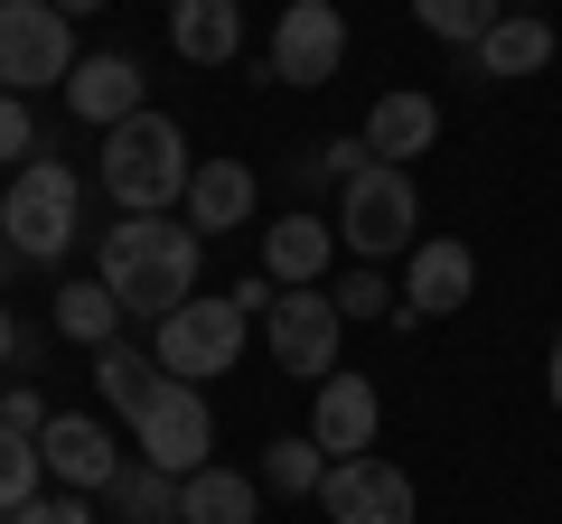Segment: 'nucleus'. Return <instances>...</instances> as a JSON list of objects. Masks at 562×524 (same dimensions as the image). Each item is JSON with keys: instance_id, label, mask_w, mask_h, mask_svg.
<instances>
[{"instance_id": "obj_11", "label": "nucleus", "mask_w": 562, "mask_h": 524, "mask_svg": "<svg viewBox=\"0 0 562 524\" xmlns=\"http://www.w3.org/2000/svg\"><path fill=\"white\" fill-rule=\"evenodd\" d=\"M38 459H47V478L76 487V497H103V487L132 468V459H122V441L94 422V412H57V422L38 431Z\"/></svg>"}, {"instance_id": "obj_32", "label": "nucleus", "mask_w": 562, "mask_h": 524, "mask_svg": "<svg viewBox=\"0 0 562 524\" xmlns=\"http://www.w3.org/2000/svg\"><path fill=\"white\" fill-rule=\"evenodd\" d=\"M543 394H553V412H562V338H553V356H543Z\"/></svg>"}, {"instance_id": "obj_7", "label": "nucleus", "mask_w": 562, "mask_h": 524, "mask_svg": "<svg viewBox=\"0 0 562 524\" xmlns=\"http://www.w3.org/2000/svg\"><path fill=\"white\" fill-rule=\"evenodd\" d=\"M338 338H347V309L328 300V282L281 291V300L262 309V346H272V365H281V375H301L310 394L338 375Z\"/></svg>"}, {"instance_id": "obj_30", "label": "nucleus", "mask_w": 562, "mask_h": 524, "mask_svg": "<svg viewBox=\"0 0 562 524\" xmlns=\"http://www.w3.org/2000/svg\"><path fill=\"white\" fill-rule=\"evenodd\" d=\"M10 524H94V515H85V497H76V487H57V497L20 505V515H10Z\"/></svg>"}, {"instance_id": "obj_16", "label": "nucleus", "mask_w": 562, "mask_h": 524, "mask_svg": "<svg viewBox=\"0 0 562 524\" xmlns=\"http://www.w3.org/2000/svg\"><path fill=\"white\" fill-rule=\"evenodd\" d=\"M375 160H394V169H413L422 150L441 141V103L431 94H413V84H394V94H375V113H366V132H357Z\"/></svg>"}, {"instance_id": "obj_26", "label": "nucleus", "mask_w": 562, "mask_h": 524, "mask_svg": "<svg viewBox=\"0 0 562 524\" xmlns=\"http://www.w3.org/2000/svg\"><path fill=\"white\" fill-rule=\"evenodd\" d=\"M38 497H47V459H38V441L0 422V515H20V505H38Z\"/></svg>"}, {"instance_id": "obj_1", "label": "nucleus", "mask_w": 562, "mask_h": 524, "mask_svg": "<svg viewBox=\"0 0 562 524\" xmlns=\"http://www.w3.org/2000/svg\"><path fill=\"white\" fill-rule=\"evenodd\" d=\"M198 272H206V235L188 216L179 225L169 216H122L94 243V282L122 300V319H150V328L179 300H198Z\"/></svg>"}, {"instance_id": "obj_35", "label": "nucleus", "mask_w": 562, "mask_h": 524, "mask_svg": "<svg viewBox=\"0 0 562 524\" xmlns=\"http://www.w3.org/2000/svg\"><path fill=\"white\" fill-rule=\"evenodd\" d=\"M169 524H188V515H169Z\"/></svg>"}, {"instance_id": "obj_20", "label": "nucleus", "mask_w": 562, "mask_h": 524, "mask_svg": "<svg viewBox=\"0 0 562 524\" xmlns=\"http://www.w3.org/2000/svg\"><path fill=\"white\" fill-rule=\"evenodd\" d=\"M94 384H103V403H113L122 422H140V412H150V403L169 394L160 356H150V346H132V338H122V346H103V356H94Z\"/></svg>"}, {"instance_id": "obj_18", "label": "nucleus", "mask_w": 562, "mask_h": 524, "mask_svg": "<svg viewBox=\"0 0 562 524\" xmlns=\"http://www.w3.org/2000/svg\"><path fill=\"white\" fill-rule=\"evenodd\" d=\"M169 47L188 66H235L244 57V0H179L169 10Z\"/></svg>"}, {"instance_id": "obj_33", "label": "nucleus", "mask_w": 562, "mask_h": 524, "mask_svg": "<svg viewBox=\"0 0 562 524\" xmlns=\"http://www.w3.org/2000/svg\"><path fill=\"white\" fill-rule=\"evenodd\" d=\"M57 10H66V20H94V10H103V0H57Z\"/></svg>"}, {"instance_id": "obj_12", "label": "nucleus", "mask_w": 562, "mask_h": 524, "mask_svg": "<svg viewBox=\"0 0 562 524\" xmlns=\"http://www.w3.org/2000/svg\"><path fill=\"white\" fill-rule=\"evenodd\" d=\"M66 113L94 122V132H122L132 113H150V76H140V57H122V47L76 57V76H66Z\"/></svg>"}, {"instance_id": "obj_8", "label": "nucleus", "mask_w": 562, "mask_h": 524, "mask_svg": "<svg viewBox=\"0 0 562 524\" xmlns=\"http://www.w3.org/2000/svg\"><path fill=\"white\" fill-rule=\"evenodd\" d=\"M347 66V10L338 0H281L272 47H262V76L272 84H328Z\"/></svg>"}, {"instance_id": "obj_37", "label": "nucleus", "mask_w": 562, "mask_h": 524, "mask_svg": "<svg viewBox=\"0 0 562 524\" xmlns=\"http://www.w3.org/2000/svg\"><path fill=\"white\" fill-rule=\"evenodd\" d=\"M0 524H10V515H0Z\"/></svg>"}, {"instance_id": "obj_24", "label": "nucleus", "mask_w": 562, "mask_h": 524, "mask_svg": "<svg viewBox=\"0 0 562 524\" xmlns=\"http://www.w3.org/2000/svg\"><path fill=\"white\" fill-rule=\"evenodd\" d=\"M319 478H328V449L310 441V431H291V441L262 449V487H272V497H319Z\"/></svg>"}, {"instance_id": "obj_10", "label": "nucleus", "mask_w": 562, "mask_h": 524, "mask_svg": "<svg viewBox=\"0 0 562 524\" xmlns=\"http://www.w3.org/2000/svg\"><path fill=\"white\" fill-rule=\"evenodd\" d=\"M319 505H328V524H413V478H403L394 459H375V449H366V459H338L319 478Z\"/></svg>"}, {"instance_id": "obj_19", "label": "nucleus", "mask_w": 562, "mask_h": 524, "mask_svg": "<svg viewBox=\"0 0 562 524\" xmlns=\"http://www.w3.org/2000/svg\"><path fill=\"white\" fill-rule=\"evenodd\" d=\"M553 66V20H535V10H506L497 29H487L479 47H469V76H543Z\"/></svg>"}, {"instance_id": "obj_28", "label": "nucleus", "mask_w": 562, "mask_h": 524, "mask_svg": "<svg viewBox=\"0 0 562 524\" xmlns=\"http://www.w3.org/2000/svg\"><path fill=\"white\" fill-rule=\"evenodd\" d=\"M20 150H38V122H29V94H0V169H20Z\"/></svg>"}, {"instance_id": "obj_22", "label": "nucleus", "mask_w": 562, "mask_h": 524, "mask_svg": "<svg viewBox=\"0 0 562 524\" xmlns=\"http://www.w3.org/2000/svg\"><path fill=\"white\" fill-rule=\"evenodd\" d=\"M57 338L94 346V356H103V346H122V300L103 282H66L57 291Z\"/></svg>"}, {"instance_id": "obj_3", "label": "nucleus", "mask_w": 562, "mask_h": 524, "mask_svg": "<svg viewBox=\"0 0 562 524\" xmlns=\"http://www.w3.org/2000/svg\"><path fill=\"white\" fill-rule=\"evenodd\" d=\"M0 235H10L20 262H57L85 235V179L66 160H20L10 197H0Z\"/></svg>"}, {"instance_id": "obj_5", "label": "nucleus", "mask_w": 562, "mask_h": 524, "mask_svg": "<svg viewBox=\"0 0 562 524\" xmlns=\"http://www.w3.org/2000/svg\"><path fill=\"white\" fill-rule=\"evenodd\" d=\"M244 319L254 309L225 291V300H179L160 328H150V356H160L169 384H206V375H235L244 365Z\"/></svg>"}, {"instance_id": "obj_15", "label": "nucleus", "mask_w": 562, "mask_h": 524, "mask_svg": "<svg viewBox=\"0 0 562 524\" xmlns=\"http://www.w3.org/2000/svg\"><path fill=\"white\" fill-rule=\"evenodd\" d=\"M328 262H338V225H319L310 206H291L281 225H262V272H272L281 291L328 282Z\"/></svg>"}, {"instance_id": "obj_27", "label": "nucleus", "mask_w": 562, "mask_h": 524, "mask_svg": "<svg viewBox=\"0 0 562 524\" xmlns=\"http://www.w3.org/2000/svg\"><path fill=\"white\" fill-rule=\"evenodd\" d=\"M328 300H338L347 319H394V300H403V291L384 282V262H357V272H338V291H328Z\"/></svg>"}, {"instance_id": "obj_2", "label": "nucleus", "mask_w": 562, "mask_h": 524, "mask_svg": "<svg viewBox=\"0 0 562 524\" xmlns=\"http://www.w3.org/2000/svg\"><path fill=\"white\" fill-rule=\"evenodd\" d=\"M94 179H103V197L122 216H169L188 197V179H198V150H188V132L169 113H132L122 132H103Z\"/></svg>"}, {"instance_id": "obj_23", "label": "nucleus", "mask_w": 562, "mask_h": 524, "mask_svg": "<svg viewBox=\"0 0 562 524\" xmlns=\"http://www.w3.org/2000/svg\"><path fill=\"white\" fill-rule=\"evenodd\" d=\"M103 505H113L122 524H169V515H179V478H169V468H150V459H132L113 487H103Z\"/></svg>"}, {"instance_id": "obj_13", "label": "nucleus", "mask_w": 562, "mask_h": 524, "mask_svg": "<svg viewBox=\"0 0 562 524\" xmlns=\"http://www.w3.org/2000/svg\"><path fill=\"white\" fill-rule=\"evenodd\" d=\"M375 422H384V394L366 375H328L319 394H310V441L328 449V468L366 459V449H375Z\"/></svg>"}, {"instance_id": "obj_17", "label": "nucleus", "mask_w": 562, "mask_h": 524, "mask_svg": "<svg viewBox=\"0 0 562 524\" xmlns=\"http://www.w3.org/2000/svg\"><path fill=\"white\" fill-rule=\"evenodd\" d=\"M254 197H262V179H254V160H198V179H188V197H179V216L198 225V235H235V225L254 216Z\"/></svg>"}, {"instance_id": "obj_29", "label": "nucleus", "mask_w": 562, "mask_h": 524, "mask_svg": "<svg viewBox=\"0 0 562 524\" xmlns=\"http://www.w3.org/2000/svg\"><path fill=\"white\" fill-rule=\"evenodd\" d=\"M0 422H10V431H29V441H38V431L57 422V412H47V394H38V384H10V394H0Z\"/></svg>"}, {"instance_id": "obj_31", "label": "nucleus", "mask_w": 562, "mask_h": 524, "mask_svg": "<svg viewBox=\"0 0 562 524\" xmlns=\"http://www.w3.org/2000/svg\"><path fill=\"white\" fill-rule=\"evenodd\" d=\"M10 365H29V328L10 319V300H0V375H10Z\"/></svg>"}, {"instance_id": "obj_36", "label": "nucleus", "mask_w": 562, "mask_h": 524, "mask_svg": "<svg viewBox=\"0 0 562 524\" xmlns=\"http://www.w3.org/2000/svg\"><path fill=\"white\" fill-rule=\"evenodd\" d=\"M169 10H179V0H169Z\"/></svg>"}, {"instance_id": "obj_9", "label": "nucleus", "mask_w": 562, "mask_h": 524, "mask_svg": "<svg viewBox=\"0 0 562 524\" xmlns=\"http://www.w3.org/2000/svg\"><path fill=\"white\" fill-rule=\"evenodd\" d=\"M132 459H150V468H169V478H198L206 468V449H216V412H206V394L198 384H169L160 403L132 422Z\"/></svg>"}, {"instance_id": "obj_34", "label": "nucleus", "mask_w": 562, "mask_h": 524, "mask_svg": "<svg viewBox=\"0 0 562 524\" xmlns=\"http://www.w3.org/2000/svg\"><path fill=\"white\" fill-rule=\"evenodd\" d=\"M10 262H20V253H10V235H0V282H10Z\"/></svg>"}, {"instance_id": "obj_6", "label": "nucleus", "mask_w": 562, "mask_h": 524, "mask_svg": "<svg viewBox=\"0 0 562 524\" xmlns=\"http://www.w3.org/2000/svg\"><path fill=\"white\" fill-rule=\"evenodd\" d=\"M76 76V20L57 0H0V94H47Z\"/></svg>"}, {"instance_id": "obj_14", "label": "nucleus", "mask_w": 562, "mask_h": 524, "mask_svg": "<svg viewBox=\"0 0 562 524\" xmlns=\"http://www.w3.org/2000/svg\"><path fill=\"white\" fill-rule=\"evenodd\" d=\"M469 291H479V253H469L460 235H422L413 253H403V300H413L422 319L469 309Z\"/></svg>"}, {"instance_id": "obj_4", "label": "nucleus", "mask_w": 562, "mask_h": 524, "mask_svg": "<svg viewBox=\"0 0 562 524\" xmlns=\"http://www.w3.org/2000/svg\"><path fill=\"white\" fill-rule=\"evenodd\" d=\"M338 243H347L357 262L413 253V243H422V187H413V169L375 160L366 179H347V187H338Z\"/></svg>"}, {"instance_id": "obj_25", "label": "nucleus", "mask_w": 562, "mask_h": 524, "mask_svg": "<svg viewBox=\"0 0 562 524\" xmlns=\"http://www.w3.org/2000/svg\"><path fill=\"white\" fill-rule=\"evenodd\" d=\"M413 20L431 29V38H450V47H460V57H469V47H479L487 29L506 20V0H413Z\"/></svg>"}, {"instance_id": "obj_21", "label": "nucleus", "mask_w": 562, "mask_h": 524, "mask_svg": "<svg viewBox=\"0 0 562 524\" xmlns=\"http://www.w3.org/2000/svg\"><path fill=\"white\" fill-rule=\"evenodd\" d=\"M179 515H188V524H254V515H262V487L244 478V468H216V459H206L198 478H179Z\"/></svg>"}]
</instances>
